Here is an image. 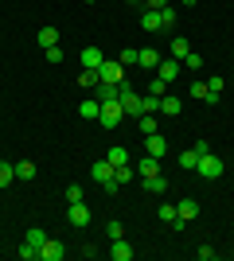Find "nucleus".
Segmentation results:
<instances>
[{
    "mask_svg": "<svg viewBox=\"0 0 234 261\" xmlns=\"http://www.w3.org/2000/svg\"><path fill=\"white\" fill-rule=\"evenodd\" d=\"M195 253H199V261H215V250H211V246H199Z\"/></svg>",
    "mask_w": 234,
    "mask_h": 261,
    "instance_id": "ea45409f",
    "label": "nucleus"
},
{
    "mask_svg": "<svg viewBox=\"0 0 234 261\" xmlns=\"http://www.w3.org/2000/svg\"><path fill=\"white\" fill-rule=\"evenodd\" d=\"M78 86H82V90H98V86H101V74H98V70H90V66H82Z\"/></svg>",
    "mask_w": 234,
    "mask_h": 261,
    "instance_id": "dca6fc26",
    "label": "nucleus"
},
{
    "mask_svg": "<svg viewBox=\"0 0 234 261\" xmlns=\"http://www.w3.org/2000/svg\"><path fill=\"white\" fill-rule=\"evenodd\" d=\"M12 184H16V168L8 160H0V187H12Z\"/></svg>",
    "mask_w": 234,
    "mask_h": 261,
    "instance_id": "a878e982",
    "label": "nucleus"
},
{
    "mask_svg": "<svg viewBox=\"0 0 234 261\" xmlns=\"http://www.w3.org/2000/svg\"><path fill=\"white\" fill-rule=\"evenodd\" d=\"M129 63H137V47H125L121 51V66H129Z\"/></svg>",
    "mask_w": 234,
    "mask_h": 261,
    "instance_id": "58836bf2",
    "label": "nucleus"
},
{
    "mask_svg": "<svg viewBox=\"0 0 234 261\" xmlns=\"http://www.w3.org/2000/svg\"><path fill=\"white\" fill-rule=\"evenodd\" d=\"M98 74H101V82H106V86H121V82H125V66H121V59H106V63L98 66Z\"/></svg>",
    "mask_w": 234,
    "mask_h": 261,
    "instance_id": "f03ea898",
    "label": "nucleus"
},
{
    "mask_svg": "<svg viewBox=\"0 0 234 261\" xmlns=\"http://www.w3.org/2000/svg\"><path fill=\"white\" fill-rule=\"evenodd\" d=\"M39 257V246H32V242H20V261H35Z\"/></svg>",
    "mask_w": 234,
    "mask_h": 261,
    "instance_id": "c756f323",
    "label": "nucleus"
},
{
    "mask_svg": "<svg viewBox=\"0 0 234 261\" xmlns=\"http://www.w3.org/2000/svg\"><path fill=\"white\" fill-rule=\"evenodd\" d=\"M188 51H191V43L184 39V35H176V39H172V59H179V63H184V59H188Z\"/></svg>",
    "mask_w": 234,
    "mask_h": 261,
    "instance_id": "393cba45",
    "label": "nucleus"
},
{
    "mask_svg": "<svg viewBox=\"0 0 234 261\" xmlns=\"http://www.w3.org/2000/svg\"><path fill=\"white\" fill-rule=\"evenodd\" d=\"M207 94H211V90H207V82H191V98L207 101Z\"/></svg>",
    "mask_w": 234,
    "mask_h": 261,
    "instance_id": "4c0bfd02",
    "label": "nucleus"
},
{
    "mask_svg": "<svg viewBox=\"0 0 234 261\" xmlns=\"http://www.w3.org/2000/svg\"><path fill=\"white\" fill-rule=\"evenodd\" d=\"M176 218L188 226L191 218H199V199H179V207H176Z\"/></svg>",
    "mask_w": 234,
    "mask_h": 261,
    "instance_id": "6e6552de",
    "label": "nucleus"
},
{
    "mask_svg": "<svg viewBox=\"0 0 234 261\" xmlns=\"http://www.w3.org/2000/svg\"><path fill=\"white\" fill-rule=\"evenodd\" d=\"M90 175H94V179H98V184L106 187V184L113 179V164H110V160H98L94 168H90Z\"/></svg>",
    "mask_w": 234,
    "mask_h": 261,
    "instance_id": "4468645a",
    "label": "nucleus"
},
{
    "mask_svg": "<svg viewBox=\"0 0 234 261\" xmlns=\"http://www.w3.org/2000/svg\"><path fill=\"white\" fill-rule=\"evenodd\" d=\"M117 101H121L125 117H141V113H145V109H141V94H137L129 82H121V86H117Z\"/></svg>",
    "mask_w": 234,
    "mask_h": 261,
    "instance_id": "f257e3e1",
    "label": "nucleus"
},
{
    "mask_svg": "<svg viewBox=\"0 0 234 261\" xmlns=\"http://www.w3.org/2000/svg\"><path fill=\"white\" fill-rule=\"evenodd\" d=\"M148 94H156V98H164V94H168V82H164L160 74H156L152 82H148Z\"/></svg>",
    "mask_w": 234,
    "mask_h": 261,
    "instance_id": "7c9ffc66",
    "label": "nucleus"
},
{
    "mask_svg": "<svg viewBox=\"0 0 234 261\" xmlns=\"http://www.w3.org/2000/svg\"><path fill=\"white\" fill-rule=\"evenodd\" d=\"M195 172H199L203 179H219V175L226 172V164L219 160L215 152H207V156H199V164H195Z\"/></svg>",
    "mask_w": 234,
    "mask_h": 261,
    "instance_id": "7ed1b4c3",
    "label": "nucleus"
},
{
    "mask_svg": "<svg viewBox=\"0 0 234 261\" xmlns=\"http://www.w3.org/2000/svg\"><path fill=\"white\" fill-rule=\"evenodd\" d=\"M133 168H137V175H141V179H148V175H160V160H156V156H148V152L141 156Z\"/></svg>",
    "mask_w": 234,
    "mask_h": 261,
    "instance_id": "1a4fd4ad",
    "label": "nucleus"
},
{
    "mask_svg": "<svg viewBox=\"0 0 234 261\" xmlns=\"http://www.w3.org/2000/svg\"><path fill=\"white\" fill-rule=\"evenodd\" d=\"M160 23H164V32H172L176 28V8L168 4V8H160Z\"/></svg>",
    "mask_w": 234,
    "mask_h": 261,
    "instance_id": "cd10ccee",
    "label": "nucleus"
},
{
    "mask_svg": "<svg viewBox=\"0 0 234 261\" xmlns=\"http://www.w3.org/2000/svg\"><path fill=\"white\" fill-rule=\"evenodd\" d=\"M78 117H82V121H98L101 117V101L98 98H86L82 106H78Z\"/></svg>",
    "mask_w": 234,
    "mask_h": 261,
    "instance_id": "9b49d317",
    "label": "nucleus"
},
{
    "mask_svg": "<svg viewBox=\"0 0 234 261\" xmlns=\"http://www.w3.org/2000/svg\"><path fill=\"white\" fill-rule=\"evenodd\" d=\"M133 246H129V242L125 238H113V246H110V261H133Z\"/></svg>",
    "mask_w": 234,
    "mask_h": 261,
    "instance_id": "9d476101",
    "label": "nucleus"
},
{
    "mask_svg": "<svg viewBox=\"0 0 234 261\" xmlns=\"http://www.w3.org/2000/svg\"><path fill=\"white\" fill-rule=\"evenodd\" d=\"M23 242H32V246H43V242H47V234H43L39 226H32L28 234H23Z\"/></svg>",
    "mask_w": 234,
    "mask_h": 261,
    "instance_id": "2f4dec72",
    "label": "nucleus"
},
{
    "mask_svg": "<svg viewBox=\"0 0 234 261\" xmlns=\"http://www.w3.org/2000/svg\"><path fill=\"white\" fill-rule=\"evenodd\" d=\"M141 109H145V113H160V98H156V94L141 98Z\"/></svg>",
    "mask_w": 234,
    "mask_h": 261,
    "instance_id": "473e14b6",
    "label": "nucleus"
},
{
    "mask_svg": "<svg viewBox=\"0 0 234 261\" xmlns=\"http://www.w3.org/2000/svg\"><path fill=\"white\" fill-rule=\"evenodd\" d=\"M195 164H199V152H195V148H191V152H179V168L195 172Z\"/></svg>",
    "mask_w": 234,
    "mask_h": 261,
    "instance_id": "c85d7f7f",
    "label": "nucleus"
},
{
    "mask_svg": "<svg viewBox=\"0 0 234 261\" xmlns=\"http://www.w3.org/2000/svg\"><path fill=\"white\" fill-rule=\"evenodd\" d=\"M145 191H148V195H164V191H168V179H164V175H148V179H145Z\"/></svg>",
    "mask_w": 234,
    "mask_h": 261,
    "instance_id": "5701e85b",
    "label": "nucleus"
},
{
    "mask_svg": "<svg viewBox=\"0 0 234 261\" xmlns=\"http://www.w3.org/2000/svg\"><path fill=\"white\" fill-rule=\"evenodd\" d=\"M137 129H141V137H152V133H160V125H156V113H141V117H137Z\"/></svg>",
    "mask_w": 234,
    "mask_h": 261,
    "instance_id": "a211bd4d",
    "label": "nucleus"
},
{
    "mask_svg": "<svg viewBox=\"0 0 234 261\" xmlns=\"http://www.w3.org/2000/svg\"><path fill=\"white\" fill-rule=\"evenodd\" d=\"M145 4H148V8H152V12H160V8H168V0H145Z\"/></svg>",
    "mask_w": 234,
    "mask_h": 261,
    "instance_id": "a19ab883",
    "label": "nucleus"
},
{
    "mask_svg": "<svg viewBox=\"0 0 234 261\" xmlns=\"http://www.w3.org/2000/svg\"><path fill=\"white\" fill-rule=\"evenodd\" d=\"M43 59H47V63H63V47H43Z\"/></svg>",
    "mask_w": 234,
    "mask_h": 261,
    "instance_id": "72a5a7b5",
    "label": "nucleus"
},
{
    "mask_svg": "<svg viewBox=\"0 0 234 261\" xmlns=\"http://www.w3.org/2000/svg\"><path fill=\"white\" fill-rule=\"evenodd\" d=\"M106 160H110L113 168H121V164H133V156H129V148H121V144H113L110 152H106Z\"/></svg>",
    "mask_w": 234,
    "mask_h": 261,
    "instance_id": "f3484780",
    "label": "nucleus"
},
{
    "mask_svg": "<svg viewBox=\"0 0 234 261\" xmlns=\"http://www.w3.org/2000/svg\"><path fill=\"white\" fill-rule=\"evenodd\" d=\"M63 257H67V246L59 238H47L43 246H39V261H63Z\"/></svg>",
    "mask_w": 234,
    "mask_h": 261,
    "instance_id": "423d86ee",
    "label": "nucleus"
},
{
    "mask_svg": "<svg viewBox=\"0 0 234 261\" xmlns=\"http://www.w3.org/2000/svg\"><path fill=\"white\" fill-rule=\"evenodd\" d=\"M145 152L160 160V156L168 152V141H164V137H160V133H152V137H145Z\"/></svg>",
    "mask_w": 234,
    "mask_h": 261,
    "instance_id": "f8f14e48",
    "label": "nucleus"
},
{
    "mask_svg": "<svg viewBox=\"0 0 234 261\" xmlns=\"http://www.w3.org/2000/svg\"><path fill=\"white\" fill-rule=\"evenodd\" d=\"M156 74L164 78V82H176V78H179V59H176V63H164V59H160V66H156Z\"/></svg>",
    "mask_w": 234,
    "mask_h": 261,
    "instance_id": "aec40b11",
    "label": "nucleus"
},
{
    "mask_svg": "<svg viewBox=\"0 0 234 261\" xmlns=\"http://www.w3.org/2000/svg\"><path fill=\"white\" fill-rule=\"evenodd\" d=\"M106 234H110V242H113V238H125V226L113 218V222H106Z\"/></svg>",
    "mask_w": 234,
    "mask_h": 261,
    "instance_id": "f704fd0d",
    "label": "nucleus"
},
{
    "mask_svg": "<svg viewBox=\"0 0 234 261\" xmlns=\"http://www.w3.org/2000/svg\"><path fill=\"white\" fill-rule=\"evenodd\" d=\"M12 168H16V179H23V184H28V179H35V164H32V160H16Z\"/></svg>",
    "mask_w": 234,
    "mask_h": 261,
    "instance_id": "b1692460",
    "label": "nucleus"
},
{
    "mask_svg": "<svg viewBox=\"0 0 234 261\" xmlns=\"http://www.w3.org/2000/svg\"><path fill=\"white\" fill-rule=\"evenodd\" d=\"M133 175H137V168H133V164H121V168H113V179L106 184V191H110V195H117V187L133 184Z\"/></svg>",
    "mask_w": 234,
    "mask_h": 261,
    "instance_id": "39448f33",
    "label": "nucleus"
},
{
    "mask_svg": "<svg viewBox=\"0 0 234 261\" xmlns=\"http://www.w3.org/2000/svg\"><path fill=\"white\" fill-rule=\"evenodd\" d=\"M101 63H106V55H101V47H82V66H90V70H98Z\"/></svg>",
    "mask_w": 234,
    "mask_h": 261,
    "instance_id": "ddd939ff",
    "label": "nucleus"
},
{
    "mask_svg": "<svg viewBox=\"0 0 234 261\" xmlns=\"http://www.w3.org/2000/svg\"><path fill=\"white\" fill-rule=\"evenodd\" d=\"M184 66H188V70H199V66H203V55H199V51H188V59H184Z\"/></svg>",
    "mask_w": 234,
    "mask_h": 261,
    "instance_id": "c9c22d12",
    "label": "nucleus"
},
{
    "mask_svg": "<svg viewBox=\"0 0 234 261\" xmlns=\"http://www.w3.org/2000/svg\"><path fill=\"white\" fill-rule=\"evenodd\" d=\"M67 222H70V226H90V207H86V199H82V203H70Z\"/></svg>",
    "mask_w": 234,
    "mask_h": 261,
    "instance_id": "0eeeda50",
    "label": "nucleus"
},
{
    "mask_svg": "<svg viewBox=\"0 0 234 261\" xmlns=\"http://www.w3.org/2000/svg\"><path fill=\"white\" fill-rule=\"evenodd\" d=\"M160 113H164V117H179V98L176 94H164V98H160Z\"/></svg>",
    "mask_w": 234,
    "mask_h": 261,
    "instance_id": "4be33fe9",
    "label": "nucleus"
},
{
    "mask_svg": "<svg viewBox=\"0 0 234 261\" xmlns=\"http://www.w3.org/2000/svg\"><path fill=\"white\" fill-rule=\"evenodd\" d=\"M82 199H86V191H82L78 184H70L67 187V203H82Z\"/></svg>",
    "mask_w": 234,
    "mask_h": 261,
    "instance_id": "e433bc0d",
    "label": "nucleus"
},
{
    "mask_svg": "<svg viewBox=\"0 0 234 261\" xmlns=\"http://www.w3.org/2000/svg\"><path fill=\"white\" fill-rule=\"evenodd\" d=\"M156 218H164V222H168V226H172V230H184V222H179V218H176V207H172V203H164V207L156 211Z\"/></svg>",
    "mask_w": 234,
    "mask_h": 261,
    "instance_id": "412c9836",
    "label": "nucleus"
},
{
    "mask_svg": "<svg viewBox=\"0 0 234 261\" xmlns=\"http://www.w3.org/2000/svg\"><path fill=\"white\" fill-rule=\"evenodd\" d=\"M137 63L145 66V70H156V66H160V51H152V47H145V51H137Z\"/></svg>",
    "mask_w": 234,
    "mask_h": 261,
    "instance_id": "6ab92c4d",
    "label": "nucleus"
},
{
    "mask_svg": "<svg viewBox=\"0 0 234 261\" xmlns=\"http://www.w3.org/2000/svg\"><path fill=\"white\" fill-rule=\"evenodd\" d=\"M86 4H90V0H86Z\"/></svg>",
    "mask_w": 234,
    "mask_h": 261,
    "instance_id": "79ce46f5",
    "label": "nucleus"
},
{
    "mask_svg": "<svg viewBox=\"0 0 234 261\" xmlns=\"http://www.w3.org/2000/svg\"><path fill=\"white\" fill-rule=\"evenodd\" d=\"M121 117H125L121 101H106V106H101V117H98V125H101V129H117V125H121Z\"/></svg>",
    "mask_w": 234,
    "mask_h": 261,
    "instance_id": "20e7f679",
    "label": "nucleus"
},
{
    "mask_svg": "<svg viewBox=\"0 0 234 261\" xmlns=\"http://www.w3.org/2000/svg\"><path fill=\"white\" fill-rule=\"evenodd\" d=\"M141 28H145V32H164V23H160V12L145 8V12H141Z\"/></svg>",
    "mask_w": 234,
    "mask_h": 261,
    "instance_id": "2eb2a0df",
    "label": "nucleus"
},
{
    "mask_svg": "<svg viewBox=\"0 0 234 261\" xmlns=\"http://www.w3.org/2000/svg\"><path fill=\"white\" fill-rule=\"evenodd\" d=\"M35 39H39V47H55L59 43V32H55V28H39Z\"/></svg>",
    "mask_w": 234,
    "mask_h": 261,
    "instance_id": "bb28decb",
    "label": "nucleus"
}]
</instances>
